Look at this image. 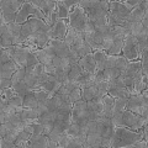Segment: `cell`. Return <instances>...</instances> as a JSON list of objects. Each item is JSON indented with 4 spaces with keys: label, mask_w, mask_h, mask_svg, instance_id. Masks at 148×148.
<instances>
[{
    "label": "cell",
    "mask_w": 148,
    "mask_h": 148,
    "mask_svg": "<svg viewBox=\"0 0 148 148\" xmlns=\"http://www.w3.org/2000/svg\"><path fill=\"white\" fill-rule=\"evenodd\" d=\"M103 72L105 73V75L109 78V80L110 79H116L120 74H121V71H120L119 68H106Z\"/></svg>",
    "instance_id": "37"
},
{
    "label": "cell",
    "mask_w": 148,
    "mask_h": 148,
    "mask_svg": "<svg viewBox=\"0 0 148 148\" xmlns=\"http://www.w3.org/2000/svg\"><path fill=\"white\" fill-rule=\"evenodd\" d=\"M98 95H99V92H98V88H96V85L82 89V99L85 100V101H90L94 98H96Z\"/></svg>",
    "instance_id": "21"
},
{
    "label": "cell",
    "mask_w": 148,
    "mask_h": 148,
    "mask_svg": "<svg viewBox=\"0 0 148 148\" xmlns=\"http://www.w3.org/2000/svg\"><path fill=\"white\" fill-rule=\"evenodd\" d=\"M34 95H35V98L37 99V101H46L47 99H51L52 96H54L53 94H51V92L46 91V90H41V89L34 90Z\"/></svg>",
    "instance_id": "32"
},
{
    "label": "cell",
    "mask_w": 148,
    "mask_h": 148,
    "mask_svg": "<svg viewBox=\"0 0 148 148\" xmlns=\"http://www.w3.org/2000/svg\"><path fill=\"white\" fill-rule=\"evenodd\" d=\"M12 89L15 90V92L17 95L22 96V98H25L27 94H30V92H34V89H31V88L26 84V83L22 80L20 83H17V84H14L12 85Z\"/></svg>",
    "instance_id": "19"
},
{
    "label": "cell",
    "mask_w": 148,
    "mask_h": 148,
    "mask_svg": "<svg viewBox=\"0 0 148 148\" xmlns=\"http://www.w3.org/2000/svg\"><path fill=\"white\" fill-rule=\"evenodd\" d=\"M43 49H45V52L49 56V57H52V58H54V57H56V52H54V49H53L52 47H51L49 45L46 46V47H45Z\"/></svg>",
    "instance_id": "60"
},
{
    "label": "cell",
    "mask_w": 148,
    "mask_h": 148,
    "mask_svg": "<svg viewBox=\"0 0 148 148\" xmlns=\"http://www.w3.org/2000/svg\"><path fill=\"white\" fill-rule=\"evenodd\" d=\"M1 96H4V98L9 101V100H11L14 96H16V92H15V90L12 89V86L11 88H6L5 90L1 91Z\"/></svg>",
    "instance_id": "45"
},
{
    "label": "cell",
    "mask_w": 148,
    "mask_h": 148,
    "mask_svg": "<svg viewBox=\"0 0 148 148\" xmlns=\"http://www.w3.org/2000/svg\"><path fill=\"white\" fill-rule=\"evenodd\" d=\"M126 103H127V99H125V98H115L114 108H112V114L123 111L125 108H126Z\"/></svg>",
    "instance_id": "31"
},
{
    "label": "cell",
    "mask_w": 148,
    "mask_h": 148,
    "mask_svg": "<svg viewBox=\"0 0 148 148\" xmlns=\"http://www.w3.org/2000/svg\"><path fill=\"white\" fill-rule=\"evenodd\" d=\"M12 75H14V72L0 71V78H4V79H11Z\"/></svg>",
    "instance_id": "56"
},
{
    "label": "cell",
    "mask_w": 148,
    "mask_h": 148,
    "mask_svg": "<svg viewBox=\"0 0 148 148\" xmlns=\"http://www.w3.org/2000/svg\"><path fill=\"white\" fill-rule=\"evenodd\" d=\"M26 72L34 74V75H36V77H40V75H42V74L47 73L46 72V66L42 63H37L32 67H26Z\"/></svg>",
    "instance_id": "25"
},
{
    "label": "cell",
    "mask_w": 148,
    "mask_h": 148,
    "mask_svg": "<svg viewBox=\"0 0 148 148\" xmlns=\"http://www.w3.org/2000/svg\"><path fill=\"white\" fill-rule=\"evenodd\" d=\"M8 133V130L5 127V125L1 123V126H0V137H4Z\"/></svg>",
    "instance_id": "63"
},
{
    "label": "cell",
    "mask_w": 148,
    "mask_h": 148,
    "mask_svg": "<svg viewBox=\"0 0 148 148\" xmlns=\"http://www.w3.org/2000/svg\"><path fill=\"white\" fill-rule=\"evenodd\" d=\"M29 3L30 0H26V3L22 5V8L18 10L17 15H16V20L15 22L18 25H24L25 22H27V20H29L30 17V12H29Z\"/></svg>",
    "instance_id": "16"
},
{
    "label": "cell",
    "mask_w": 148,
    "mask_h": 148,
    "mask_svg": "<svg viewBox=\"0 0 148 148\" xmlns=\"http://www.w3.org/2000/svg\"><path fill=\"white\" fill-rule=\"evenodd\" d=\"M24 82L31 88V89H34L35 85H36V82H37V77L34 75V74L26 72V75H25V78H24Z\"/></svg>",
    "instance_id": "42"
},
{
    "label": "cell",
    "mask_w": 148,
    "mask_h": 148,
    "mask_svg": "<svg viewBox=\"0 0 148 148\" xmlns=\"http://www.w3.org/2000/svg\"><path fill=\"white\" fill-rule=\"evenodd\" d=\"M69 99H71L72 104H74L75 101L82 100V89L80 88H75V89H73L71 91V94H69Z\"/></svg>",
    "instance_id": "41"
},
{
    "label": "cell",
    "mask_w": 148,
    "mask_h": 148,
    "mask_svg": "<svg viewBox=\"0 0 148 148\" xmlns=\"http://www.w3.org/2000/svg\"><path fill=\"white\" fill-rule=\"evenodd\" d=\"M72 120L74 123H78L79 126L88 122V104L85 100L82 99L73 104Z\"/></svg>",
    "instance_id": "6"
},
{
    "label": "cell",
    "mask_w": 148,
    "mask_h": 148,
    "mask_svg": "<svg viewBox=\"0 0 148 148\" xmlns=\"http://www.w3.org/2000/svg\"><path fill=\"white\" fill-rule=\"evenodd\" d=\"M24 131H26L30 135H34L35 133V125H30V123H25L24 126Z\"/></svg>",
    "instance_id": "58"
},
{
    "label": "cell",
    "mask_w": 148,
    "mask_h": 148,
    "mask_svg": "<svg viewBox=\"0 0 148 148\" xmlns=\"http://www.w3.org/2000/svg\"><path fill=\"white\" fill-rule=\"evenodd\" d=\"M122 53H123V57L126 58L128 62L140 61L141 53H140V48H138V41L136 37L128 36L123 40Z\"/></svg>",
    "instance_id": "5"
},
{
    "label": "cell",
    "mask_w": 148,
    "mask_h": 148,
    "mask_svg": "<svg viewBox=\"0 0 148 148\" xmlns=\"http://www.w3.org/2000/svg\"><path fill=\"white\" fill-rule=\"evenodd\" d=\"M53 127H54V122H47V123H45L43 125V135L48 136L49 133H51V131L53 130Z\"/></svg>",
    "instance_id": "53"
},
{
    "label": "cell",
    "mask_w": 148,
    "mask_h": 148,
    "mask_svg": "<svg viewBox=\"0 0 148 148\" xmlns=\"http://www.w3.org/2000/svg\"><path fill=\"white\" fill-rule=\"evenodd\" d=\"M57 1V8H56V12L58 14L59 18H62V20H67V18L69 17V14H71V11L68 10V8L64 5L63 0H56Z\"/></svg>",
    "instance_id": "22"
},
{
    "label": "cell",
    "mask_w": 148,
    "mask_h": 148,
    "mask_svg": "<svg viewBox=\"0 0 148 148\" xmlns=\"http://www.w3.org/2000/svg\"><path fill=\"white\" fill-rule=\"evenodd\" d=\"M74 140V137L68 136L66 133H63V136L61 137V140L58 141V148H68L69 143Z\"/></svg>",
    "instance_id": "39"
},
{
    "label": "cell",
    "mask_w": 148,
    "mask_h": 148,
    "mask_svg": "<svg viewBox=\"0 0 148 148\" xmlns=\"http://www.w3.org/2000/svg\"><path fill=\"white\" fill-rule=\"evenodd\" d=\"M114 42H115L114 35H112V32H111V29H110V32L104 37V41H103V43L100 45V48H99V49H103V51H105V52H108L111 46L114 45Z\"/></svg>",
    "instance_id": "29"
},
{
    "label": "cell",
    "mask_w": 148,
    "mask_h": 148,
    "mask_svg": "<svg viewBox=\"0 0 148 148\" xmlns=\"http://www.w3.org/2000/svg\"><path fill=\"white\" fill-rule=\"evenodd\" d=\"M38 106V101L35 98L34 92H30L24 98V108L25 109H37Z\"/></svg>",
    "instance_id": "27"
},
{
    "label": "cell",
    "mask_w": 148,
    "mask_h": 148,
    "mask_svg": "<svg viewBox=\"0 0 148 148\" xmlns=\"http://www.w3.org/2000/svg\"><path fill=\"white\" fill-rule=\"evenodd\" d=\"M96 88H98V92L100 96H104L106 94H109V84L108 82H104V83H99V84H95Z\"/></svg>",
    "instance_id": "43"
},
{
    "label": "cell",
    "mask_w": 148,
    "mask_h": 148,
    "mask_svg": "<svg viewBox=\"0 0 148 148\" xmlns=\"http://www.w3.org/2000/svg\"><path fill=\"white\" fill-rule=\"evenodd\" d=\"M72 48L77 51L80 58L84 57V56H86V54H91L92 53L91 47L84 41V35L83 34H78L77 38H75V41H74V43L72 46Z\"/></svg>",
    "instance_id": "9"
},
{
    "label": "cell",
    "mask_w": 148,
    "mask_h": 148,
    "mask_svg": "<svg viewBox=\"0 0 148 148\" xmlns=\"http://www.w3.org/2000/svg\"><path fill=\"white\" fill-rule=\"evenodd\" d=\"M101 141H103V136L99 132H91L86 135V143L89 146V148L101 147Z\"/></svg>",
    "instance_id": "18"
},
{
    "label": "cell",
    "mask_w": 148,
    "mask_h": 148,
    "mask_svg": "<svg viewBox=\"0 0 148 148\" xmlns=\"http://www.w3.org/2000/svg\"><path fill=\"white\" fill-rule=\"evenodd\" d=\"M82 74H83V72H82V68L79 66V63H74V64H72V68L68 73V78H69L71 82H74V80L79 79V78L82 77Z\"/></svg>",
    "instance_id": "24"
},
{
    "label": "cell",
    "mask_w": 148,
    "mask_h": 148,
    "mask_svg": "<svg viewBox=\"0 0 148 148\" xmlns=\"http://www.w3.org/2000/svg\"><path fill=\"white\" fill-rule=\"evenodd\" d=\"M79 131H80V126H79V125L72 122V123L69 125V126L63 131V133H66V135H68V136H72V137H75V136L79 135Z\"/></svg>",
    "instance_id": "34"
},
{
    "label": "cell",
    "mask_w": 148,
    "mask_h": 148,
    "mask_svg": "<svg viewBox=\"0 0 148 148\" xmlns=\"http://www.w3.org/2000/svg\"><path fill=\"white\" fill-rule=\"evenodd\" d=\"M86 126H88V133L96 132V128H98V122H96V121H88Z\"/></svg>",
    "instance_id": "51"
},
{
    "label": "cell",
    "mask_w": 148,
    "mask_h": 148,
    "mask_svg": "<svg viewBox=\"0 0 148 148\" xmlns=\"http://www.w3.org/2000/svg\"><path fill=\"white\" fill-rule=\"evenodd\" d=\"M138 140H142L140 133L125 126H114L112 135L110 137L111 148H125L130 143H135Z\"/></svg>",
    "instance_id": "1"
},
{
    "label": "cell",
    "mask_w": 148,
    "mask_h": 148,
    "mask_svg": "<svg viewBox=\"0 0 148 148\" xmlns=\"http://www.w3.org/2000/svg\"><path fill=\"white\" fill-rule=\"evenodd\" d=\"M100 8L105 10L106 12H109V9H110V1L109 0H100Z\"/></svg>",
    "instance_id": "57"
},
{
    "label": "cell",
    "mask_w": 148,
    "mask_h": 148,
    "mask_svg": "<svg viewBox=\"0 0 148 148\" xmlns=\"http://www.w3.org/2000/svg\"><path fill=\"white\" fill-rule=\"evenodd\" d=\"M57 94L58 95H69L71 94V90H69L66 85H62L61 88H59V90L57 91Z\"/></svg>",
    "instance_id": "59"
},
{
    "label": "cell",
    "mask_w": 148,
    "mask_h": 148,
    "mask_svg": "<svg viewBox=\"0 0 148 148\" xmlns=\"http://www.w3.org/2000/svg\"><path fill=\"white\" fill-rule=\"evenodd\" d=\"M68 21H69V26L73 27L78 34H83V32H84V27L86 25L88 16L85 14V10L82 6H79V4L71 11Z\"/></svg>",
    "instance_id": "4"
},
{
    "label": "cell",
    "mask_w": 148,
    "mask_h": 148,
    "mask_svg": "<svg viewBox=\"0 0 148 148\" xmlns=\"http://www.w3.org/2000/svg\"><path fill=\"white\" fill-rule=\"evenodd\" d=\"M62 136H63V128H61L59 126H56V125H54L53 130L51 131V133L48 135L49 140H52V141H54V142H58L59 140H61Z\"/></svg>",
    "instance_id": "35"
},
{
    "label": "cell",
    "mask_w": 148,
    "mask_h": 148,
    "mask_svg": "<svg viewBox=\"0 0 148 148\" xmlns=\"http://www.w3.org/2000/svg\"><path fill=\"white\" fill-rule=\"evenodd\" d=\"M61 62H62V58L57 57V56H56V57L52 59V64H53V66H54L56 68H58L59 66H61Z\"/></svg>",
    "instance_id": "62"
},
{
    "label": "cell",
    "mask_w": 148,
    "mask_h": 148,
    "mask_svg": "<svg viewBox=\"0 0 148 148\" xmlns=\"http://www.w3.org/2000/svg\"><path fill=\"white\" fill-rule=\"evenodd\" d=\"M63 3H64V5L68 8V10L72 11L73 9L79 4V0H63Z\"/></svg>",
    "instance_id": "50"
},
{
    "label": "cell",
    "mask_w": 148,
    "mask_h": 148,
    "mask_svg": "<svg viewBox=\"0 0 148 148\" xmlns=\"http://www.w3.org/2000/svg\"><path fill=\"white\" fill-rule=\"evenodd\" d=\"M142 0H123V3L126 4V5H128L130 8H132V9H135L136 6H138L141 4Z\"/></svg>",
    "instance_id": "54"
},
{
    "label": "cell",
    "mask_w": 148,
    "mask_h": 148,
    "mask_svg": "<svg viewBox=\"0 0 148 148\" xmlns=\"http://www.w3.org/2000/svg\"><path fill=\"white\" fill-rule=\"evenodd\" d=\"M37 63H40L38 58L36 57V54L34 52H32L31 56L29 57V61H27V67H32V66H35V64H37Z\"/></svg>",
    "instance_id": "52"
},
{
    "label": "cell",
    "mask_w": 148,
    "mask_h": 148,
    "mask_svg": "<svg viewBox=\"0 0 148 148\" xmlns=\"http://www.w3.org/2000/svg\"><path fill=\"white\" fill-rule=\"evenodd\" d=\"M100 4V0H79V6H82L84 10H89Z\"/></svg>",
    "instance_id": "36"
},
{
    "label": "cell",
    "mask_w": 148,
    "mask_h": 148,
    "mask_svg": "<svg viewBox=\"0 0 148 148\" xmlns=\"http://www.w3.org/2000/svg\"><path fill=\"white\" fill-rule=\"evenodd\" d=\"M25 75H26V67H22V68L18 69V71H16L15 73H14L12 78H11L12 85L22 82V80H24V78H25Z\"/></svg>",
    "instance_id": "33"
},
{
    "label": "cell",
    "mask_w": 148,
    "mask_h": 148,
    "mask_svg": "<svg viewBox=\"0 0 148 148\" xmlns=\"http://www.w3.org/2000/svg\"><path fill=\"white\" fill-rule=\"evenodd\" d=\"M114 101H115V99H114L111 95H109V94H106V95L103 96V103H104L103 114H104V116L109 117V119H111V117H112V115H114V114H112Z\"/></svg>",
    "instance_id": "17"
},
{
    "label": "cell",
    "mask_w": 148,
    "mask_h": 148,
    "mask_svg": "<svg viewBox=\"0 0 148 148\" xmlns=\"http://www.w3.org/2000/svg\"><path fill=\"white\" fill-rule=\"evenodd\" d=\"M34 53L36 54V57L38 58L40 63L45 64V66H48V64H52V57H49V56L45 52V49H36L34 51Z\"/></svg>",
    "instance_id": "26"
},
{
    "label": "cell",
    "mask_w": 148,
    "mask_h": 148,
    "mask_svg": "<svg viewBox=\"0 0 148 148\" xmlns=\"http://www.w3.org/2000/svg\"><path fill=\"white\" fill-rule=\"evenodd\" d=\"M0 8H1V14L0 15L4 16V20H5L6 25L11 24V22H15L17 12L14 11V9L11 8L10 0H1L0 1Z\"/></svg>",
    "instance_id": "10"
},
{
    "label": "cell",
    "mask_w": 148,
    "mask_h": 148,
    "mask_svg": "<svg viewBox=\"0 0 148 148\" xmlns=\"http://www.w3.org/2000/svg\"><path fill=\"white\" fill-rule=\"evenodd\" d=\"M79 66L82 68L83 74L84 73H90V74H96V64L94 61V56L91 54H86L84 57H82L79 59Z\"/></svg>",
    "instance_id": "13"
},
{
    "label": "cell",
    "mask_w": 148,
    "mask_h": 148,
    "mask_svg": "<svg viewBox=\"0 0 148 148\" xmlns=\"http://www.w3.org/2000/svg\"><path fill=\"white\" fill-rule=\"evenodd\" d=\"M12 59H11V57L9 56V53L5 51V48H1L0 49V63L1 64H5V63H8V62H11Z\"/></svg>",
    "instance_id": "46"
},
{
    "label": "cell",
    "mask_w": 148,
    "mask_h": 148,
    "mask_svg": "<svg viewBox=\"0 0 148 148\" xmlns=\"http://www.w3.org/2000/svg\"><path fill=\"white\" fill-rule=\"evenodd\" d=\"M101 147H105V148H111V142H110V138H103V141H101Z\"/></svg>",
    "instance_id": "61"
},
{
    "label": "cell",
    "mask_w": 148,
    "mask_h": 148,
    "mask_svg": "<svg viewBox=\"0 0 148 148\" xmlns=\"http://www.w3.org/2000/svg\"><path fill=\"white\" fill-rule=\"evenodd\" d=\"M18 69H20V67H18L14 61L8 62V63L1 64V66H0V71H8V72H14V73H15L16 71H18Z\"/></svg>",
    "instance_id": "38"
},
{
    "label": "cell",
    "mask_w": 148,
    "mask_h": 148,
    "mask_svg": "<svg viewBox=\"0 0 148 148\" xmlns=\"http://www.w3.org/2000/svg\"><path fill=\"white\" fill-rule=\"evenodd\" d=\"M122 116H123V111H120V112L114 114L112 117H111V123H112L114 126H123Z\"/></svg>",
    "instance_id": "40"
},
{
    "label": "cell",
    "mask_w": 148,
    "mask_h": 148,
    "mask_svg": "<svg viewBox=\"0 0 148 148\" xmlns=\"http://www.w3.org/2000/svg\"><path fill=\"white\" fill-rule=\"evenodd\" d=\"M5 51L9 53L12 61L20 68H22V67H27L29 57L35 49L26 47V46H10V47L5 48Z\"/></svg>",
    "instance_id": "3"
},
{
    "label": "cell",
    "mask_w": 148,
    "mask_h": 148,
    "mask_svg": "<svg viewBox=\"0 0 148 148\" xmlns=\"http://www.w3.org/2000/svg\"><path fill=\"white\" fill-rule=\"evenodd\" d=\"M4 125H5V127H6V130H8V132H9V131H14V128H15V126H14V123H12V122H10V121H6Z\"/></svg>",
    "instance_id": "64"
},
{
    "label": "cell",
    "mask_w": 148,
    "mask_h": 148,
    "mask_svg": "<svg viewBox=\"0 0 148 148\" xmlns=\"http://www.w3.org/2000/svg\"><path fill=\"white\" fill-rule=\"evenodd\" d=\"M77 36H78V32L73 29V27H71V26H68V31H67V35H66V37H64V42H66V45L68 46L69 48L73 46V43H74V41H75V38H77Z\"/></svg>",
    "instance_id": "28"
},
{
    "label": "cell",
    "mask_w": 148,
    "mask_h": 148,
    "mask_svg": "<svg viewBox=\"0 0 148 148\" xmlns=\"http://www.w3.org/2000/svg\"><path fill=\"white\" fill-rule=\"evenodd\" d=\"M122 75H128L132 79H135L137 77L142 75V66H141V61H133V62H128L127 66L123 69H120Z\"/></svg>",
    "instance_id": "11"
},
{
    "label": "cell",
    "mask_w": 148,
    "mask_h": 148,
    "mask_svg": "<svg viewBox=\"0 0 148 148\" xmlns=\"http://www.w3.org/2000/svg\"><path fill=\"white\" fill-rule=\"evenodd\" d=\"M122 120H123V126L130 130H133V131H138L140 128L143 127V125L148 122V120L143 119L141 115L131 112L128 110H123Z\"/></svg>",
    "instance_id": "7"
},
{
    "label": "cell",
    "mask_w": 148,
    "mask_h": 148,
    "mask_svg": "<svg viewBox=\"0 0 148 148\" xmlns=\"http://www.w3.org/2000/svg\"><path fill=\"white\" fill-rule=\"evenodd\" d=\"M8 104L12 105L14 108H18V106H24V98L16 94V96H14V98H12L11 100H9V101H8Z\"/></svg>",
    "instance_id": "44"
},
{
    "label": "cell",
    "mask_w": 148,
    "mask_h": 148,
    "mask_svg": "<svg viewBox=\"0 0 148 148\" xmlns=\"http://www.w3.org/2000/svg\"><path fill=\"white\" fill-rule=\"evenodd\" d=\"M69 57H71L72 59H74L75 62H79V59H80V57H79V54H78V52L75 49H73L72 47H71V51H69Z\"/></svg>",
    "instance_id": "55"
},
{
    "label": "cell",
    "mask_w": 148,
    "mask_h": 148,
    "mask_svg": "<svg viewBox=\"0 0 148 148\" xmlns=\"http://www.w3.org/2000/svg\"><path fill=\"white\" fill-rule=\"evenodd\" d=\"M48 45L54 49L57 57H59V58L69 57V51H71V48L66 45L64 41H62V40H49Z\"/></svg>",
    "instance_id": "12"
},
{
    "label": "cell",
    "mask_w": 148,
    "mask_h": 148,
    "mask_svg": "<svg viewBox=\"0 0 148 148\" xmlns=\"http://www.w3.org/2000/svg\"><path fill=\"white\" fill-rule=\"evenodd\" d=\"M69 26V21L67 20H59L57 24H54L52 27H49V30L47 31V35L49 37V40H62L64 41V37L67 35Z\"/></svg>",
    "instance_id": "8"
},
{
    "label": "cell",
    "mask_w": 148,
    "mask_h": 148,
    "mask_svg": "<svg viewBox=\"0 0 148 148\" xmlns=\"http://www.w3.org/2000/svg\"><path fill=\"white\" fill-rule=\"evenodd\" d=\"M94 56V61L96 64V73L103 72L104 69H106V58H108V53L103 49H96L92 52Z\"/></svg>",
    "instance_id": "14"
},
{
    "label": "cell",
    "mask_w": 148,
    "mask_h": 148,
    "mask_svg": "<svg viewBox=\"0 0 148 148\" xmlns=\"http://www.w3.org/2000/svg\"><path fill=\"white\" fill-rule=\"evenodd\" d=\"M37 110H38V114H40V116L42 114H46V112H48L49 108H48V105L45 103V101H38V106H37Z\"/></svg>",
    "instance_id": "47"
},
{
    "label": "cell",
    "mask_w": 148,
    "mask_h": 148,
    "mask_svg": "<svg viewBox=\"0 0 148 148\" xmlns=\"http://www.w3.org/2000/svg\"><path fill=\"white\" fill-rule=\"evenodd\" d=\"M72 110H73L72 103H63L58 109V111H62V112H72Z\"/></svg>",
    "instance_id": "49"
},
{
    "label": "cell",
    "mask_w": 148,
    "mask_h": 148,
    "mask_svg": "<svg viewBox=\"0 0 148 148\" xmlns=\"http://www.w3.org/2000/svg\"><path fill=\"white\" fill-rule=\"evenodd\" d=\"M37 117H40L37 109H24V111L21 112V120L24 122L29 121V120H35Z\"/></svg>",
    "instance_id": "23"
},
{
    "label": "cell",
    "mask_w": 148,
    "mask_h": 148,
    "mask_svg": "<svg viewBox=\"0 0 148 148\" xmlns=\"http://www.w3.org/2000/svg\"><path fill=\"white\" fill-rule=\"evenodd\" d=\"M125 110H128V111H131V112L141 115L143 119L148 120V99L143 98L142 94L131 95L127 99Z\"/></svg>",
    "instance_id": "2"
},
{
    "label": "cell",
    "mask_w": 148,
    "mask_h": 148,
    "mask_svg": "<svg viewBox=\"0 0 148 148\" xmlns=\"http://www.w3.org/2000/svg\"><path fill=\"white\" fill-rule=\"evenodd\" d=\"M79 83H80V89L95 85V74H90V73L82 74V77L79 78Z\"/></svg>",
    "instance_id": "20"
},
{
    "label": "cell",
    "mask_w": 148,
    "mask_h": 148,
    "mask_svg": "<svg viewBox=\"0 0 148 148\" xmlns=\"http://www.w3.org/2000/svg\"><path fill=\"white\" fill-rule=\"evenodd\" d=\"M122 46H123V41L122 40H119V41H115L114 45L110 47V49L108 51V54L110 56H120L122 53Z\"/></svg>",
    "instance_id": "30"
},
{
    "label": "cell",
    "mask_w": 148,
    "mask_h": 148,
    "mask_svg": "<svg viewBox=\"0 0 148 148\" xmlns=\"http://www.w3.org/2000/svg\"><path fill=\"white\" fill-rule=\"evenodd\" d=\"M12 86V82L11 79H4V78H0V89L5 90L6 88H11Z\"/></svg>",
    "instance_id": "48"
},
{
    "label": "cell",
    "mask_w": 148,
    "mask_h": 148,
    "mask_svg": "<svg viewBox=\"0 0 148 148\" xmlns=\"http://www.w3.org/2000/svg\"><path fill=\"white\" fill-rule=\"evenodd\" d=\"M49 137L41 133V135H32L30 138V148H47Z\"/></svg>",
    "instance_id": "15"
}]
</instances>
